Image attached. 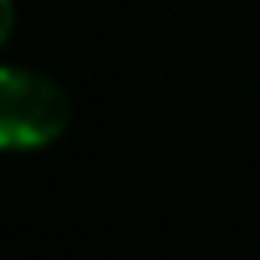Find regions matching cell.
<instances>
[{"label":"cell","mask_w":260,"mask_h":260,"mask_svg":"<svg viewBox=\"0 0 260 260\" xmlns=\"http://www.w3.org/2000/svg\"><path fill=\"white\" fill-rule=\"evenodd\" d=\"M69 126V96L35 69H0V149H39Z\"/></svg>","instance_id":"obj_1"},{"label":"cell","mask_w":260,"mask_h":260,"mask_svg":"<svg viewBox=\"0 0 260 260\" xmlns=\"http://www.w3.org/2000/svg\"><path fill=\"white\" fill-rule=\"evenodd\" d=\"M12 23H16V8H12V0H0V42L12 35Z\"/></svg>","instance_id":"obj_2"}]
</instances>
